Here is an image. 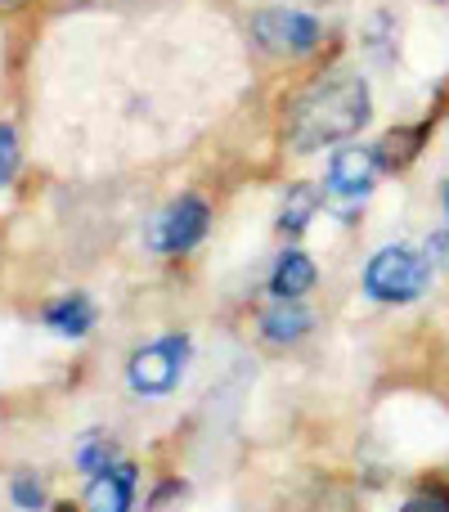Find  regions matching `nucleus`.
Listing matches in <instances>:
<instances>
[{
  "label": "nucleus",
  "instance_id": "15",
  "mask_svg": "<svg viewBox=\"0 0 449 512\" xmlns=\"http://www.w3.org/2000/svg\"><path fill=\"white\" fill-rule=\"evenodd\" d=\"M400 512H449V490H418Z\"/></svg>",
  "mask_w": 449,
  "mask_h": 512
},
{
  "label": "nucleus",
  "instance_id": "7",
  "mask_svg": "<svg viewBox=\"0 0 449 512\" xmlns=\"http://www.w3.org/2000/svg\"><path fill=\"white\" fill-rule=\"evenodd\" d=\"M131 499H135V463H126V459L95 472V481L86 490L90 512H131Z\"/></svg>",
  "mask_w": 449,
  "mask_h": 512
},
{
  "label": "nucleus",
  "instance_id": "9",
  "mask_svg": "<svg viewBox=\"0 0 449 512\" xmlns=\"http://www.w3.org/2000/svg\"><path fill=\"white\" fill-rule=\"evenodd\" d=\"M310 283H315V261H310L306 252L288 248L279 256V265H274V274H270V292L279 301H297L301 292H310Z\"/></svg>",
  "mask_w": 449,
  "mask_h": 512
},
{
  "label": "nucleus",
  "instance_id": "13",
  "mask_svg": "<svg viewBox=\"0 0 449 512\" xmlns=\"http://www.w3.org/2000/svg\"><path fill=\"white\" fill-rule=\"evenodd\" d=\"M185 495H189L185 481H162V486L153 490V499H149V508L144 512H180L185 508Z\"/></svg>",
  "mask_w": 449,
  "mask_h": 512
},
{
  "label": "nucleus",
  "instance_id": "10",
  "mask_svg": "<svg viewBox=\"0 0 449 512\" xmlns=\"http://www.w3.org/2000/svg\"><path fill=\"white\" fill-rule=\"evenodd\" d=\"M261 333L270 337V342H279V346L297 342L301 333H310V310L283 301V306H274V310H265V315H261Z\"/></svg>",
  "mask_w": 449,
  "mask_h": 512
},
{
  "label": "nucleus",
  "instance_id": "17",
  "mask_svg": "<svg viewBox=\"0 0 449 512\" xmlns=\"http://www.w3.org/2000/svg\"><path fill=\"white\" fill-rule=\"evenodd\" d=\"M427 261L432 265H449V230H436L427 239Z\"/></svg>",
  "mask_w": 449,
  "mask_h": 512
},
{
  "label": "nucleus",
  "instance_id": "4",
  "mask_svg": "<svg viewBox=\"0 0 449 512\" xmlns=\"http://www.w3.org/2000/svg\"><path fill=\"white\" fill-rule=\"evenodd\" d=\"M252 36L270 54L297 59V54H310L319 41H324V23L301 14V9H261V14L252 18Z\"/></svg>",
  "mask_w": 449,
  "mask_h": 512
},
{
  "label": "nucleus",
  "instance_id": "11",
  "mask_svg": "<svg viewBox=\"0 0 449 512\" xmlns=\"http://www.w3.org/2000/svg\"><path fill=\"white\" fill-rule=\"evenodd\" d=\"M315 207H319V189L315 185H292L288 198H283L279 230L283 234H301L310 225V216H315Z\"/></svg>",
  "mask_w": 449,
  "mask_h": 512
},
{
  "label": "nucleus",
  "instance_id": "14",
  "mask_svg": "<svg viewBox=\"0 0 449 512\" xmlns=\"http://www.w3.org/2000/svg\"><path fill=\"white\" fill-rule=\"evenodd\" d=\"M108 459H113L108 441H99V436H86V441H81V454H77V468L81 472H104Z\"/></svg>",
  "mask_w": 449,
  "mask_h": 512
},
{
  "label": "nucleus",
  "instance_id": "3",
  "mask_svg": "<svg viewBox=\"0 0 449 512\" xmlns=\"http://www.w3.org/2000/svg\"><path fill=\"white\" fill-rule=\"evenodd\" d=\"M185 369H189V337L167 333L131 355L126 382H131L135 396H167V391H176V382L185 378Z\"/></svg>",
  "mask_w": 449,
  "mask_h": 512
},
{
  "label": "nucleus",
  "instance_id": "1",
  "mask_svg": "<svg viewBox=\"0 0 449 512\" xmlns=\"http://www.w3.org/2000/svg\"><path fill=\"white\" fill-rule=\"evenodd\" d=\"M373 104H369V86L355 72H333L328 81H315L306 95L292 104L288 113V140L297 153H315L324 144L351 140L369 126Z\"/></svg>",
  "mask_w": 449,
  "mask_h": 512
},
{
  "label": "nucleus",
  "instance_id": "19",
  "mask_svg": "<svg viewBox=\"0 0 449 512\" xmlns=\"http://www.w3.org/2000/svg\"><path fill=\"white\" fill-rule=\"evenodd\" d=\"M54 512H72V504H59V508H54Z\"/></svg>",
  "mask_w": 449,
  "mask_h": 512
},
{
  "label": "nucleus",
  "instance_id": "6",
  "mask_svg": "<svg viewBox=\"0 0 449 512\" xmlns=\"http://www.w3.org/2000/svg\"><path fill=\"white\" fill-rule=\"evenodd\" d=\"M378 149H360V144H351V149H337L333 162H328V194L342 198V203H360L364 194L373 189V176H378Z\"/></svg>",
  "mask_w": 449,
  "mask_h": 512
},
{
  "label": "nucleus",
  "instance_id": "18",
  "mask_svg": "<svg viewBox=\"0 0 449 512\" xmlns=\"http://www.w3.org/2000/svg\"><path fill=\"white\" fill-rule=\"evenodd\" d=\"M441 198H445V212H449V180H445V189H441Z\"/></svg>",
  "mask_w": 449,
  "mask_h": 512
},
{
  "label": "nucleus",
  "instance_id": "12",
  "mask_svg": "<svg viewBox=\"0 0 449 512\" xmlns=\"http://www.w3.org/2000/svg\"><path fill=\"white\" fill-rule=\"evenodd\" d=\"M9 495H14V504L23 508V512H36V508L45 504V490H41V481H36L32 472H18L14 486H9Z\"/></svg>",
  "mask_w": 449,
  "mask_h": 512
},
{
  "label": "nucleus",
  "instance_id": "16",
  "mask_svg": "<svg viewBox=\"0 0 449 512\" xmlns=\"http://www.w3.org/2000/svg\"><path fill=\"white\" fill-rule=\"evenodd\" d=\"M14 167H18V140L9 126H0V185H9Z\"/></svg>",
  "mask_w": 449,
  "mask_h": 512
},
{
  "label": "nucleus",
  "instance_id": "2",
  "mask_svg": "<svg viewBox=\"0 0 449 512\" xmlns=\"http://www.w3.org/2000/svg\"><path fill=\"white\" fill-rule=\"evenodd\" d=\"M432 283V261L427 252H414L405 243H391L369 261L364 270V292L373 301H387V306H405V301H418Z\"/></svg>",
  "mask_w": 449,
  "mask_h": 512
},
{
  "label": "nucleus",
  "instance_id": "5",
  "mask_svg": "<svg viewBox=\"0 0 449 512\" xmlns=\"http://www.w3.org/2000/svg\"><path fill=\"white\" fill-rule=\"evenodd\" d=\"M207 221H212V212H207V203L198 194L176 198V203H171L167 212H158V221L149 225L153 252L176 256V252L198 248V243H203V234H207Z\"/></svg>",
  "mask_w": 449,
  "mask_h": 512
},
{
  "label": "nucleus",
  "instance_id": "8",
  "mask_svg": "<svg viewBox=\"0 0 449 512\" xmlns=\"http://www.w3.org/2000/svg\"><path fill=\"white\" fill-rule=\"evenodd\" d=\"M45 328L59 337H86L90 328H95V306H90V297H81V292H72V297H59L45 306Z\"/></svg>",
  "mask_w": 449,
  "mask_h": 512
},
{
  "label": "nucleus",
  "instance_id": "20",
  "mask_svg": "<svg viewBox=\"0 0 449 512\" xmlns=\"http://www.w3.org/2000/svg\"><path fill=\"white\" fill-rule=\"evenodd\" d=\"M0 5H18V0H0Z\"/></svg>",
  "mask_w": 449,
  "mask_h": 512
}]
</instances>
